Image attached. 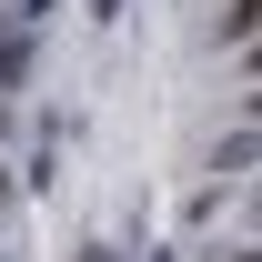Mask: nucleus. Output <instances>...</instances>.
Here are the masks:
<instances>
[{"label": "nucleus", "mask_w": 262, "mask_h": 262, "mask_svg": "<svg viewBox=\"0 0 262 262\" xmlns=\"http://www.w3.org/2000/svg\"><path fill=\"white\" fill-rule=\"evenodd\" d=\"M212 31H222L232 51H252V31H262V0H222V20H212Z\"/></svg>", "instance_id": "2"}, {"label": "nucleus", "mask_w": 262, "mask_h": 262, "mask_svg": "<svg viewBox=\"0 0 262 262\" xmlns=\"http://www.w3.org/2000/svg\"><path fill=\"white\" fill-rule=\"evenodd\" d=\"M222 262H252V242H242V252H222Z\"/></svg>", "instance_id": "4"}, {"label": "nucleus", "mask_w": 262, "mask_h": 262, "mask_svg": "<svg viewBox=\"0 0 262 262\" xmlns=\"http://www.w3.org/2000/svg\"><path fill=\"white\" fill-rule=\"evenodd\" d=\"M252 151H262V141H252V121H242L222 151H212V192H222V182H242V171H252Z\"/></svg>", "instance_id": "1"}, {"label": "nucleus", "mask_w": 262, "mask_h": 262, "mask_svg": "<svg viewBox=\"0 0 262 262\" xmlns=\"http://www.w3.org/2000/svg\"><path fill=\"white\" fill-rule=\"evenodd\" d=\"M0 202H10V171H0Z\"/></svg>", "instance_id": "5"}, {"label": "nucleus", "mask_w": 262, "mask_h": 262, "mask_svg": "<svg viewBox=\"0 0 262 262\" xmlns=\"http://www.w3.org/2000/svg\"><path fill=\"white\" fill-rule=\"evenodd\" d=\"M91 10H101V20H111V10H121V0H91Z\"/></svg>", "instance_id": "3"}]
</instances>
